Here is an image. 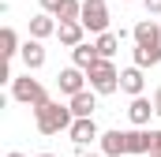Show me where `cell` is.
Wrapping results in <instances>:
<instances>
[{
    "instance_id": "1",
    "label": "cell",
    "mask_w": 161,
    "mask_h": 157,
    "mask_svg": "<svg viewBox=\"0 0 161 157\" xmlns=\"http://www.w3.org/2000/svg\"><path fill=\"white\" fill-rule=\"evenodd\" d=\"M34 123H38L41 135H60V131H68L75 123V112H71V105L41 101V105H34Z\"/></svg>"
},
{
    "instance_id": "2",
    "label": "cell",
    "mask_w": 161,
    "mask_h": 157,
    "mask_svg": "<svg viewBox=\"0 0 161 157\" xmlns=\"http://www.w3.org/2000/svg\"><path fill=\"white\" fill-rule=\"evenodd\" d=\"M86 75H90V86H94L101 97H109V94H116V90H120V71H116V68H113V60H105V56H101Z\"/></svg>"
},
{
    "instance_id": "3",
    "label": "cell",
    "mask_w": 161,
    "mask_h": 157,
    "mask_svg": "<svg viewBox=\"0 0 161 157\" xmlns=\"http://www.w3.org/2000/svg\"><path fill=\"white\" fill-rule=\"evenodd\" d=\"M11 97L19 101V105H41V101H49V94H45V86H41L38 78H30V71L19 78H11Z\"/></svg>"
},
{
    "instance_id": "4",
    "label": "cell",
    "mask_w": 161,
    "mask_h": 157,
    "mask_svg": "<svg viewBox=\"0 0 161 157\" xmlns=\"http://www.w3.org/2000/svg\"><path fill=\"white\" fill-rule=\"evenodd\" d=\"M79 23L90 34H105V30H109V4H105V0H82Z\"/></svg>"
},
{
    "instance_id": "5",
    "label": "cell",
    "mask_w": 161,
    "mask_h": 157,
    "mask_svg": "<svg viewBox=\"0 0 161 157\" xmlns=\"http://www.w3.org/2000/svg\"><path fill=\"white\" fill-rule=\"evenodd\" d=\"M68 135H71V142H75V150H86L90 142H97L101 138V131H97V123H94V116H75V123L68 127Z\"/></svg>"
},
{
    "instance_id": "6",
    "label": "cell",
    "mask_w": 161,
    "mask_h": 157,
    "mask_svg": "<svg viewBox=\"0 0 161 157\" xmlns=\"http://www.w3.org/2000/svg\"><path fill=\"white\" fill-rule=\"evenodd\" d=\"M86 71H82L79 64H71V68H64L60 75H56V86H60V94H68V97H75L79 90H86Z\"/></svg>"
},
{
    "instance_id": "7",
    "label": "cell",
    "mask_w": 161,
    "mask_h": 157,
    "mask_svg": "<svg viewBox=\"0 0 161 157\" xmlns=\"http://www.w3.org/2000/svg\"><path fill=\"white\" fill-rule=\"evenodd\" d=\"M150 116H158V109H154V97H131V105H127V120L135 123V127H146Z\"/></svg>"
},
{
    "instance_id": "8",
    "label": "cell",
    "mask_w": 161,
    "mask_h": 157,
    "mask_svg": "<svg viewBox=\"0 0 161 157\" xmlns=\"http://www.w3.org/2000/svg\"><path fill=\"white\" fill-rule=\"evenodd\" d=\"M146 68H139V64H131L127 71H120V90L127 97H139L142 90H146V75H142Z\"/></svg>"
},
{
    "instance_id": "9",
    "label": "cell",
    "mask_w": 161,
    "mask_h": 157,
    "mask_svg": "<svg viewBox=\"0 0 161 157\" xmlns=\"http://www.w3.org/2000/svg\"><path fill=\"white\" fill-rule=\"evenodd\" d=\"M97 142H101V154H105V157H124V154H127V131H120V127L105 131Z\"/></svg>"
},
{
    "instance_id": "10",
    "label": "cell",
    "mask_w": 161,
    "mask_h": 157,
    "mask_svg": "<svg viewBox=\"0 0 161 157\" xmlns=\"http://www.w3.org/2000/svg\"><path fill=\"white\" fill-rule=\"evenodd\" d=\"M19 56H23V68H26V71H38V68H45V49H41V41H38V38L23 41Z\"/></svg>"
},
{
    "instance_id": "11",
    "label": "cell",
    "mask_w": 161,
    "mask_h": 157,
    "mask_svg": "<svg viewBox=\"0 0 161 157\" xmlns=\"http://www.w3.org/2000/svg\"><path fill=\"white\" fill-rule=\"evenodd\" d=\"M131 38H135V45H154V41H161L158 19H154V15H150V19H139L135 30H131Z\"/></svg>"
},
{
    "instance_id": "12",
    "label": "cell",
    "mask_w": 161,
    "mask_h": 157,
    "mask_svg": "<svg viewBox=\"0 0 161 157\" xmlns=\"http://www.w3.org/2000/svg\"><path fill=\"white\" fill-rule=\"evenodd\" d=\"M82 34H86V26H82L79 19H64V23L56 26V38H60V45H68V49L82 45Z\"/></svg>"
},
{
    "instance_id": "13",
    "label": "cell",
    "mask_w": 161,
    "mask_h": 157,
    "mask_svg": "<svg viewBox=\"0 0 161 157\" xmlns=\"http://www.w3.org/2000/svg\"><path fill=\"white\" fill-rule=\"evenodd\" d=\"M68 105H71L75 116H94V109H97V90H94V86H90V90H79L75 97H68Z\"/></svg>"
},
{
    "instance_id": "14",
    "label": "cell",
    "mask_w": 161,
    "mask_h": 157,
    "mask_svg": "<svg viewBox=\"0 0 161 157\" xmlns=\"http://www.w3.org/2000/svg\"><path fill=\"white\" fill-rule=\"evenodd\" d=\"M97 60H101V52H97V45H90V41H82V45L71 49V64H79L82 71H90Z\"/></svg>"
},
{
    "instance_id": "15",
    "label": "cell",
    "mask_w": 161,
    "mask_h": 157,
    "mask_svg": "<svg viewBox=\"0 0 161 157\" xmlns=\"http://www.w3.org/2000/svg\"><path fill=\"white\" fill-rule=\"evenodd\" d=\"M53 19H56V15H49V11L34 15V19H30V38H38V41L53 38V34H56V26H60V23H53Z\"/></svg>"
},
{
    "instance_id": "16",
    "label": "cell",
    "mask_w": 161,
    "mask_h": 157,
    "mask_svg": "<svg viewBox=\"0 0 161 157\" xmlns=\"http://www.w3.org/2000/svg\"><path fill=\"white\" fill-rule=\"evenodd\" d=\"M135 64L139 68H154V64H161V41H154V45H135Z\"/></svg>"
},
{
    "instance_id": "17",
    "label": "cell",
    "mask_w": 161,
    "mask_h": 157,
    "mask_svg": "<svg viewBox=\"0 0 161 157\" xmlns=\"http://www.w3.org/2000/svg\"><path fill=\"white\" fill-rule=\"evenodd\" d=\"M120 34H113V30H105V34H97V41H94V45H97V52H101V56H105V60H113V56H116V49H120Z\"/></svg>"
},
{
    "instance_id": "18",
    "label": "cell",
    "mask_w": 161,
    "mask_h": 157,
    "mask_svg": "<svg viewBox=\"0 0 161 157\" xmlns=\"http://www.w3.org/2000/svg\"><path fill=\"white\" fill-rule=\"evenodd\" d=\"M19 49H23V45H19V34H15L11 26H4V30H0V52H4V60H11Z\"/></svg>"
},
{
    "instance_id": "19",
    "label": "cell",
    "mask_w": 161,
    "mask_h": 157,
    "mask_svg": "<svg viewBox=\"0 0 161 157\" xmlns=\"http://www.w3.org/2000/svg\"><path fill=\"white\" fill-rule=\"evenodd\" d=\"M82 15V0H64L60 4V11H56V19L64 23V19H79Z\"/></svg>"
},
{
    "instance_id": "20",
    "label": "cell",
    "mask_w": 161,
    "mask_h": 157,
    "mask_svg": "<svg viewBox=\"0 0 161 157\" xmlns=\"http://www.w3.org/2000/svg\"><path fill=\"white\" fill-rule=\"evenodd\" d=\"M60 4H64V0H41V11H49V15H56V11H60Z\"/></svg>"
},
{
    "instance_id": "21",
    "label": "cell",
    "mask_w": 161,
    "mask_h": 157,
    "mask_svg": "<svg viewBox=\"0 0 161 157\" xmlns=\"http://www.w3.org/2000/svg\"><path fill=\"white\" fill-rule=\"evenodd\" d=\"M142 4H146V11H150V15H161V0H142Z\"/></svg>"
},
{
    "instance_id": "22",
    "label": "cell",
    "mask_w": 161,
    "mask_h": 157,
    "mask_svg": "<svg viewBox=\"0 0 161 157\" xmlns=\"http://www.w3.org/2000/svg\"><path fill=\"white\" fill-rule=\"evenodd\" d=\"M154 109H158V120H161V86L154 90Z\"/></svg>"
},
{
    "instance_id": "23",
    "label": "cell",
    "mask_w": 161,
    "mask_h": 157,
    "mask_svg": "<svg viewBox=\"0 0 161 157\" xmlns=\"http://www.w3.org/2000/svg\"><path fill=\"white\" fill-rule=\"evenodd\" d=\"M142 157H161V150H150V154H142Z\"/></svg>"
},
{
    "instance_id": "24",
    "label": "cell",
    "mask_w": 161,
    "mask_h": 157,
    "mask_svg": "<svg viewBox=\"0 0 161 157\" xmlns=\"http://www.w3.org/2000/svg\"><path fill=\"white\" fill-rule=\"evenodd\" d=\"M8 157H26V154H19V150H11V154H8Z\"/></svg>"
},
{
    "instance_id": "25",
    "label": "cell",
    "mask_w": 161,
    "mask_h": 157,
    "mask_svg": "<svg viewBox=\"0 0 161 157\" xmlns=\"http://www.w3.org/2000/svg\"><path fill=\"white\" fill-rule=\"evenodd\" d=\"M79 157H105V154H79Z\"/></svg>"
},
{
    "instance_id": "26",
    "label": "cell",
    "mask_w": 161,
    "mask_h": 157,
    "mask_svg": "<svg viewBox=\"0 0 161 157\" xmlns=\"http://www.w3.org/2000/svg\"><path fill=\"white\" fill-rule=\"evenodd\" d=\"M38 157H56V154H38Z\"/></svg>"
},
{
    "instance_id": "27",
    "label": "cell",
    "mask_w": 161,
    "mask_h": 157,
    "mask_svg": "<svg viewBox=\"0 0 161 157\" xmlns=\"http://www.w3.org/2000/svg\"><path fill=\"white\" fill-rule=\"evenodd\" d=\"M124 4H131V0H124Z\"/></svg>"
}]
</instances>
